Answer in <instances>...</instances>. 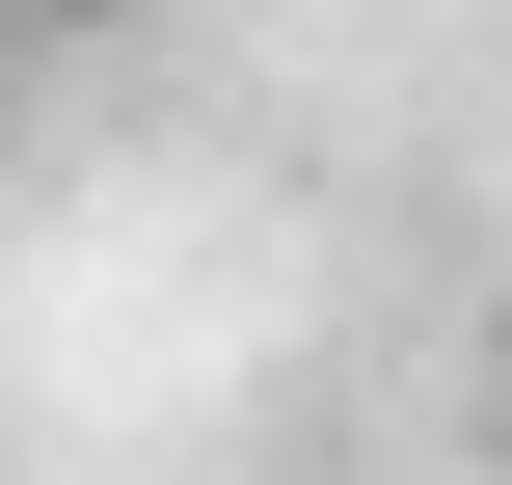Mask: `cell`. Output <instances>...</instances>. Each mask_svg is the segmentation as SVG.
Here are the masks:
<instances>
[{"mask_svg":"<svg viewBox=\"0 0 512 485\" xmlns=\"http://www.w3.org/2000/svg\"><path fill=\"white\" fill-rule=\"evenodd\" d=\"M108 27H162V0H0V54H108Z\"/></svg>","mask_w":512,"mask_h":485,"instance_id":"cell-1","label":"cell"},{"mask_svg":"<svg viewBox=\"0 0 512 485\" xmlns=\"http://www.w3.org/2000/svg\"><path fill=\"white\" fill-rule=\"evenodd\" d=\"M486 459H512V324H486Z\"/></svg>","mask_w":512,"mask_h":485,"instance_id":"cell-2","label":"cell"}]
</instances>
